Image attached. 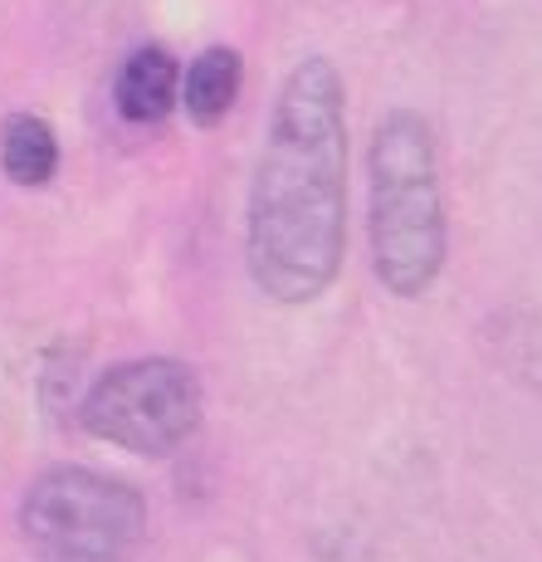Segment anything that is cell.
I'll return each instance as SVG.
<instances>
[{"label": "cell", "mask_w": 542, "mask_h": 562, "mask_svg": "<svg viewBox=\"0 0 542 562\" xmlns=\"http://www.w3.org/2000/svg\"><path fill=\"white\" fill-rule=\"evenodd\" d=\"M347 255V93L323 54L279 83L245 201V269L284 308L332 289Z\"/></svg>", "instance_id": "cell-1"}, {"label": "cell", "mask_w": 542, "mask_h": 562, "mask_svg": "<svg viewBox=\"0 0 542 562\" xmlns=\"http://www.w3.org/2000/svg\"><path fill=\"white\" fill-rule=\"evenodd\" d=\"M366 235L372 269L396 299H420L436 289L450 221L440 196L436 133L416 108H392L366 147Z\"/></svg>", "instance_id": "cell-2"}, {"label": "cell", "mask_w": 542, "mask_h": 562, "mask_svg": "<svg viewBox=\"0 0 542 562\" xmlns=\"http://www.w3.org/2000/svg\"><path fill=\"white\" fill-rule=\"evenodd\" d=\"M20 538L39 562H127L147 538V499L89 464H54L20 499Z\"/></svg>", "instance_id": "cell-3"}, {"label": "cell", "mask_w": 542, "mask_h": 562, "mask_svg": "<svg viewBox=\"0 0 542 562\" xmlns=\"http://www.w3.org/2000/svg\"><path fill=\"white\" fill-rule=\"evenodd\" d=\"M201 376L177 358H133L108 367L79 402V426L93 440H108V446L147 460H161L187 446L201 430Z\"/></svg>", "instance_id": "cell-4"}, {"label": "cell", "mask_w": 542, "mask_h": 562, "mask_svg": "<svg viewBox=\"0 0 542 562\" xmlns=\"http://www.w3.org/2000/svg\"><path fill=\"white\" fill-rule=\"evenodd\" d=\"M113 103H117V117L133 127L167 123L171 108L181 103V64L171 59V49L143 45L127 54L113 79Z\"/></svg>", "instance_id": "cell-5"}, {"label": "cell", "mask_w": 542, "mask_h": 562, "mask_svg": "<svg viewBox=\"0 0 542 562\" xmlns=\"http://www.w3.org/2000/svg\"><path fill=\"white\" fill-rule=\"evenodd\" d=\"M240 89H245V59H240V49H230V45L201 49L196 59L187 64V74H181V103H187V117L196 127L225 123V113L235 108Z\"/></svg>", "instance_id": "cell-6"}, {"label": "cell", "mask_w": 542, "mask_h": 562, "mask_svg": "<svg viewBox=\"0 0 542 562\" xmlns=\"http://www.w3.org/2000/svg\"><path fill=\"white\" fill-rule=\"evenodd\" d=\"M0 171L15 187H45L59 171V137L45 117L35 113H10L0 123Z\"/></svg>", "instance_id": "cell-7"}]
</instances>
